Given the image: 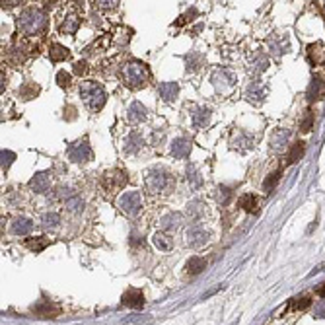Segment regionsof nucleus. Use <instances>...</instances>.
<instances>
[{
    "mask_svg": "<svg viewBox=\"0 0 325 325\" xmlns=\"http://www.w3.org/2000/svg\"><path fill=\"white\" fill-rule=\"evenodd\" d=\"M121 76H123V84H125L127 88L138 90V88H142V86L148 84V80H150V70H148V66H146L144 62H140V60H131V62H127V64L123 66Z\"/></svg>",
    "mask_w": 325,
    "mask_h": 325,
    "instance_id": "obj_1",
    "label": "nucleus"
},
{
    "mask_svg": "<svg viewBox=\"0 0 325 325\" xmlns=\"http://www.w3.org/2000/svg\"><path fill=\"white\" fill-rule=\"evenodd\" d=\"M45 14L37 8H26L18 18V27L26 35H39L45 29Z\"/></svg>",
    "mask_w": 325,
    "mask_h": 325,
    "instance_id": "obj_2",
    "label": "nucleus"
},
{
    "mask_svg": "<svg viewBox=\"0 0 325 325\" xmlns=\"http://www.w3.org/2000/svg\"><path fill=\"white\" fill-rule=\"evenodd\" d=\"M80 96H82L86 108L90 109V111H94V113H98L100 109L104 108V106H106V100H108L104 86L98 84V82H94V80L82 82V86H80Z\"/></svg>",
    "mask_w": 325,
    "mask_h": 325,
    "instance_id": "obj_3",
    "label": "nucleus"
},
{
    "mask_svg": "<svg viewBox=\"0 0 325 325\" xmlns=\"http://www.w3.org/2000/svg\"><path fill=\"white\" fill-rule=\"evenodd\" d=\"M144 185L150 193H160V191H165L169 189L171 185V175L169 171H165L163 167H152L146 177H144Z\"/></svg>",
    "mask_w": 325,
    "mask_h": 325,
    "instance_id": "obj_4",
    "label": "nucleus"
},
{
    "mask_svg": "<svg viewBox=\"0 0 325 325\" xmlns=\"http://www.w3.org/2000/svg\"><path fill=\"white\" fill-rule=\"evenodd\" d=\"M119 207L125 215L129 217H136L142 209V197L138 191H127L121 199H119Z\"/></svg>",
    "mask_w": 325,
    "mask_h": 325,
    "instance_id": "obj_5",
    "label": "nucleus"
},
{
    "mask_svg": "<svg viewBox=\"0 0 325 325\" xmlns=\"http://www.w3.org/2000/svg\"><path fill=\"white\" fill-rule=\"evenodd\" d=\"M127 181H129V175H127L125 171L113 169V171H108V173L104 175L102 185H104V189H106L108 193H117L119 189H123V187L127 185Z\"/></svg>",
    "mask_w": 325,
    "mask_h": 325,
    "instance_id": "obj_6",
    "label": "nucleus"
},
{
    "mask_svg": "<svg viewBox=\"0 0 325 325\" xmlns=\"http://www.w3.org/2000/svg\"><path fill=\"white\" fill-rule=\"evenodd\" d=\"M68 158L72 160V162H88L90 158H92V148H90V144H88V140L84 138V140H78V142H74V144H70L68 146Z\"/></svg>",
    "mask_w": 325,
    "mask_h": 325,
    "instance_id": "obj_7",
    "label": "nucleus"
},
{
    "mask_svg": "<svg viewBox=\"0 0 325 325\" xmlns=\"http://www.w3.org/2000/svg\"><path fill=\"white\" fill-rule=\"evenodd\" d=\"M267 86L261 82V80H255V82H251L249 86H247V90H245V98L251 102V104H255V106H261L263 102H265V98H267Z\"/></svg>",
    "mask_w": 325,
    "mask_h": 325,
    "instance_id": "obj_8",
    "label": "nucleus"
},
{
    "mask_svg": "<svg viewBox=\"0 0 325 325\" xmlns=\"http://www.w3.org/2000/svg\"><path fill=\"white\" fill-rule=\"evenodd\" d=\"M31 314H35V318H43V320H49V318H56L60 314V308L56 304H51L47 300L31 306Z\"/></svg>",
    "mask_w": 325,
    "mask_h": 325,
    "instance_id": "obj_9",
    "label": "nucleus"
},
{
    "mask_svg": "<svg viewBox=\"0 0 325 325\" xmlns=\"http://www.w3.org/2000/svg\"><path fill=\"white\" fill-rule=\"evenodd\" d=\"M123 306H129V308H133V310H140L142 306H144V294H142V290H138V288H129L125 294H123Z\"/></svg>",
    "mask_w": 325,
    "mask_h": 325,
    "instance_id": "obj_10",
    "label": "nucleus"
},
{
    "mask_svg": "<svg viewBox=\"0 0 325 325\" xmlns=\"http://www.w3.org/2000/svg\"><path fill=\"white\" fill-rule=\"evenodd\" d=\"M209 238H211V234H209L205 228H201V226H195V228H191V230L187 232V244H189L191 247H201V245H205V244L209 242Z\"/></svg>",
    "mask_w": 325,
    "mask_h": 325,
    "instance_id": "obj_11",
    "label": "nucleus"
},
{
    "mask_svg": "<svg viewBox=\"0 0 325 325\" xmlns=\"http://www.w3.org/2000/svg\"><path fill=\"white\" fill-rule=\"evenodd\" d=\"M213 84L217 86V90H230L236 84V76L230 70H217L213 74Z\"/></svg>",
    "mask_w": 325,
    "mask_h": 325,
    "instance_id": "obj_12",
    "label": "nucleus"
},
{
    "mask_svg": "<svg viewBox=\"0 0 325 325\" xmlns=\"http://www.w3.org/2000/svg\"><path fill=\"white\" fill-rule=\"evenodd\" d=\"M169 152H171V156H175L179 160H185L191 154V142L187 138H175L169 146Z\"/></svg>",
    "mask_w": 325,
    "mask_h": 325,
    "instance_id": "obj_13",
    "label": "nucleus"
},
{
    "mask_svg": "<svg viewBox=\"0 0 325 325\" xmlns=\"http://www.w3.org/2000/svg\"><path fill=\"white\" fill-rule=\"evenodd\" d=\"M27 185H29V189L35 191V193H45V191L51 187V175H49L47 171L37 173V175H33V177L29 179Z\"/></svg>",
    "mask_w": 325,
    "mask_h": 325,
    "instance_id": "obj_14",
    "label": "nucleus"
},
{
    "mask_svg": "<svg viewBox=\"0 0 325 325\" xmlns=\"http://www.w3.org/2000/svg\"><path fill=\"white\" fill-rule=\"evenodd\" d=\"M78 27H80V18H78L76 14L66 16V18L62 20V24L58 26L60 33H64V35H74V33L78 31Z\"/></svg>",
    "mask_w": 325,
    "mask_h": 325,
    "instance_id": "obj_15",
    "label": "nucleus"
},
{
    "mask_svg": "<svg viewBox=\"0 0 325 325\" xmlns=\"http://www.w3.org/2000/svg\"><path fill=\"white\" fill-rule=\"evenodd\" d=\"M146 117H148V111H146V108H144L140 102H135V104L129 108L127 119H129L131 123H142Z\"/></svg>",
    "mask_w": 325,
    "mask_h": 325,
    "instance_id": "obj_16",
    "label": "nucleus"
},
{
    "mask_svg": "<svg viewBox=\"0 0 325 325\" xmlns=\"http://www.w3.org/2000/svg\"><path fill=\"white\" fill-rule=\"evenodd\" d=\"M238 205H240V209H244L245 213H257V211H259V201H257V197L251 195V193L242 195V197L238 199Z\"/></svg>",
    "mask_w": 325,
    "mask_h": 325,
    "instance_id": "obj_17",
    "label": "nucleus"
},
{
    "mask_svg": "<svg viewBox=\"0 0 325 325\" xmlns=\"http://www.w3.org/2000/svg\"><path fill=\"white\" fill-rule=\"evenodd\" d=\"M308 60H310L314 66L325 62V47L322 43H314V45L308 47Z\"/></svg>",
    "mask_w": 325,
    "mask_h": 325,
    "instance_id": "obj_18",
    "label": "nucleus"
},
{
    "mask_svg": "<svg viewBox=\"0 0 325 325\" xmlns=\"http://www.w3.org/2000/svg\"><path fill=\"white\" fill-rule=\"evenodd\" d=\"M33 230V222L29 218H16L12 222V232L16 236H27Z\"/></svg>",
    "mask_w": 325,
    "mask_h": 325,
    "instance_id": "obj_19",
    "label": "nucleus"
},
{
    "mask_svg": "<svg viewBox=\"0 0 325 325\" xmlns=\"http://www.w3.org/2000/svg\"><path fill=\"white\" fill-rule=\"evenodd\" d=\"M308 98H310V102H314V100H325L324 80H320V78L312 80V84H310V88H308Z\"/></svg>",
    "mask_w": 325,
    "mask_h": 325,
    "instance_id": "obj_20",
    "label": "nucleus"
},
{
    "mask_svg": "<svg viewBox=\"0 0 325 325\" xmlns=\"http://www.w3.org/2000/svg\"><path fill=\"white\" fill-rule=\"evenodd\" d=\"M304 152H306V144H304L302 140H300V142H294L292 148H290L288 154H286V165L296 163L302 156H304Z\"/></svg>",
    "mask_w": 325,
    "mask_h": 325,
    "instance_id": "obj_21",
    "label": "nucleus"
},
{
    "mask_svg": "<svg viewBox=\"0 0 325 325\" xmlns=\"http://www.w3.org/2000/svg\"><path fill=\"white\" fill-rule=\"evenodd\" d=\"M160 96L163 98V102H173L175 100V96H177V92H179V86L175 84V82H163L160 84Z\"/></svg>",
    "mask_w": 325,
    "mask_h": 325,
    "instance_id": "obj_22",
    "label": "nucleus"
},
{
    "mask_svg": "<svg viewBox=\"0 0 325 325\" xmlns=\"http://www.w3.org/2000/svg\"><path fill=\"white\" fill-rule=\"evenodd\" d=\"M160 226H162V230H165V232H173V230H177V228L181 226V215H177V213H169V215H165V217L160 220Z\"/></svg>",
    "mask_w": 325,
    "mask_h": 325,
    "instance_id": "obj_23",
    "label": "nucleus"
},
{
    "mask_svg": "<svg viewBox=\"0 0 325 325\" xmlns=\"http://www.w3.org/2000/svg\"><path fill=\"white\" fill-rule=\"evenodd\" d=\"M211 117H213L211 109H207V108L199 109V111L193 115V127H195V129H205V127L211 123Z\"/></svg>",
    "mask_w": 325,
    "mask_h": 325,
    "instance_id": "obj_24",
    "label": "nucleus"
},
{
    "mask_svg": "<svg viewBox=\"0 0 325 325\" xmlns=\"http://www.w3.org/2000/svg\"><path fill=\"white\" fill-rule=\"evenodd\" d=\"M142 144H144L142 136H140L138 133H131V135L127 136V140H125V152H127V154H135Z\"/></svg>",
    "mask_w": 325,
    "mask_h": 325,
    "instance_id": "obj_25",
    "label": "nucleus"
},
{
    "mask_svg": "<svg viewBox=\"0 0 325 325\" xmlns=\"http://www.w3.org/2000/svg\"><path fill=\"white\" fill-rule=\"evenodd\" d=\"M232 144H234V148H238L240 152H245V150H249V148H251L253 138H251L249 135H245V133H238V135L234 136Z\"/></svg>",
    "mask_w": 325,
    "mask_h": 325,
    "instance_id": "obj_26",
    "label": "nucleus"
},
{
    "mask_svg": "<svg viewBox=\"0 0 325 325\" xmlns=\"http://www.w3.org/2000/svg\"><path fill=\"white\" fill-rule=\"evenodd\" d=\"M26 245H27L31 251L39 253V251H43L45 247H49V245H51V240H49V238H45V236H39V238H29V240L26 242Z\"/></svg>",
    "mask_w": 325,
    "mask_h": 325,
    "instance_id": "obj_27",
    "label": "nucleus"
},
{
    "mask_svg": "<svg viewBox=\"0 0 325 325\" xmlns=\"http://www.w3.org/2000/svg\"><path fill=\"white\" fill-rule=\"evenodd\" d=\"M49 56H51L53 62H60V60H66L70 56V51L60 43H53L51 49H49Z\"/></svg>",
    "mask_w": 325,
    "mask_h": 325,
    "instance_id": "obj_28",
    "label": "nucleus"
},
{
    "mask_svg": "<svg viewBox=\"0 0 325 325\" xmlns=\"http://www.w3.org/2000/svg\"><path fill=\"white\" fill-rule=\"evenodd\" d=\"M152 242H154V245H156L160 251H169V249L173 247L171 238H169L167 234H163V232H156L154 238H152Z\"/></svg>",
    "mask_w": 325,
    "mask_h": 325,
    "instance_id": "obj_29",
    "label": "nucleus"
},
{
    "mask_svg": "<svg viewBox=\"0 0 325 325\" xmlns=\"http://www.w3.org/2000/svg\"><path fill=\"white\" fill-rule=\"evenodd\" d=\"M207 269V261L203 259V257H191L189 261H187V272L189 274H199V272H203Z\"/></svg>",
    "mask_w": 325,
    "mask_h": 325,
    "instance_id": "obj_30",
    "label": "nucleus"
},
{
    "mask_svg": "<svg viewBox=\"0 0 325 325\" xmlns=\"http://www.w3.org/2000/svg\"><path fill=\"white\" fill-rule=\"evenodd\" d=\"M205 213H207V207H205L201 201H193V203L187 205V215L193 218V220L203 218L205 217Z\"/></svg>",
    "mask_w": 325,
    "mask_h": 325,
    "instance_id": "obj_31",
    "label": "nucleus"
},
{
    "mask_svg": "<svg viewBox=\"0 0 325 325\" xmlns=\"http://www.w3.org/2000/svg\"><path fill=\"white\" fill-rule=\"evenodd\" d=\"M286 142H288V131H276L274 135H272L271 138V144L274 150H282L284 146H286Z\"/></svg>",
    "mask_w": 325,
    "mask_h": 325,
    "instance_id": "obj_32",
    "label": "nucleus"
},
{
    "mask_svg": "<svg viewBox=\"0 0 325 325\" xmlns=\"http://www.w3.org/2000/svg\"><path fill=\"white\" fill-rule=\"evenodd\" d=\"M20 98H24V100H33L37 94H39V86L37 84H33V82H27V84H24L22 88H20Z\"/></svg>",
    "mask_w": 325,
    "mask_h": 325,
    "instance_id": "obj_33",
    "label": "nucleus"
},
{
    "mask_svg": "<svg viewBox=\"0 0 325 325\" xmlns=\"http://www.w3.org/2000/svg\"><path fill=\"white\" fill-rule=\"evenodd\" d=\"M64 205L68 207V211H72V213H82L84 211V201L74 193L72 197H68L66 201H64Z\"/></svg>",
    "mask_w": 325,
    "mask_h": 325,
    "instance_id": "obj_34",
    "label": "nucleus"
},
{
    "mask_svg": "<svg viewBox=\"0 0 325 325\" xmlns=\"http://www.w3.org/2000/svg\"><path fill=\"white\" fill-rule=\"evenodd\" d=\"M187 181H189L191 189H197V187H201V183H203L201 175L197 173V169H195L193 165H189V167H187Z\"/></svg>",
    "mask_w": 325,
    "mask_h": 325,
    "instance_id": "obj_35",
    "label": "nucleus"
},
{
    "mask_svg": "<svg viewBox=\"0 0 325 325\" xmlns=\"http://www.w3.org/2000/svg\"><path fill=\"white\" fill-rule=\"evenodd\" d=\"M150 322H152L150 316H146V314H144V316H142V314H136V316H129L123 324L125 325H148Z\"/></svg>",
    "mask_w": 325,
    "mask_h": 325,
    "instance_id": "obj_36",
    "label": "nucleus"
},
{
    "mask_svg": "<svg viewBox=\"0 0 325 325\" xmlns=\"http://www.w3.org/2000/svg\"><path fill=\"white\" fill-rule=\"evenodd\" d=\"M310 304H312V300L308 296H296V298L290 300L292 310H306V308H310Z\"/></svg>",
    "mask_w": 325,
    "mask_h": 325,
    "instance_id": "obj_37",
    "label": "nucleus"
},
{
    "mask_svg": "<svg viewBox=\"0 0 325 325\" xmlns=\"http://www.w3.org/2000/svg\"><path fill=\"white\" fill-rule=\"evenodd\" d=\"M232 195H234V191H232L230 187H218L217 199H218V203H220L222 207H226V205L230 203V199H232Z\"/></svg>",
    "mask_w": 325,
    "mask_h": 325,
    "instance_id": "obj_38",
    "label": "nucleus"
},
{
    "mask_svg": "<svg viewBox=\"0 0 325 325\" xmlns=\"http://www.w3.org/2000/svg\"><path fill=\"white\" fill-rule=\"evenodd\" d=\"M278 179H280V171H274V173H271V175L265 179V183H263V191H265V193H272V189L276 187Z\"/></svg>",
    "mask_w": 325,
    "mask_h": 325,
    "instance_id": "obj_39",
    "label": "nucleus"
},
{
    "mask_svg": "<svg viewBox=\"0 0 325 325\" xmlns=\"http://www.w3.org/2000/svg\"><path fill=\"white\" fill-rule=\"evenodd\" d=\"M185 60H187V70L191 72V70H197V68L203 64V54L193 53V54H189Z\"/></svg>",
    "mask_w": 325,
    "mask_h": 325,
    "instance_id": "obj_40",
    "label": "nucleus"
},
{
    "mask_svg": "<svg viewBox=\"0 0 325 325\" xmlns=\"http://www.w3.org/2000/svg\"><path fill=\"white\" fill-rule=\"evenodd\" d=\"M41 222H43V228H56L60 222V217L56 213H47V215H43Z\"/></svg>",
    "mask_w": 325,
    "mask_h": 325,
    "instance_id": "obj_41",
    "label": "nucleus"
},
{
    "mask_svg": "<svg viewBox=\"0 0 325 325\" xmlns=\"http://www.w3.org/2000/svg\"><path fill=\"white\" fill-rule=\"evenodd\" d=\"M56 84H58L60 88H68V86L72 84V76H70L66 70H58V72H56Z\"/></svg>",
    "mask_w": 325,
    "mask_h": 325,
    "instance_id": "obj_42",
    "label": "nucleus"
},
{
    "mask_svg": "<svg viewBox=\"0 0 325 325\" xmlns=\"http://www.w3.org/2000/svg\"><path fill=\"white\" fill-rule=\"evenodd\" d=\"M0 160H2V169L6 171V169L12 165V162L16 160V154L10 152V150H2V152H0Z\"/></svg>",
    "mask_w": 325,
    "mask_h": 325,
    "instance_id": "obj_43",
    "label": "nucleus"
},
{
    "mask_svg": "<svg viewBox=\"0 0 325 325\" xmlns=\"http://www.w3.org/2000/svg\"><path fill=\"white\" fill-rule=\"evenodd\" d=\"M8 58L12 64H22L24 62V51L22 49H10L8 51Z\"/></svg>",
    "mask_w": 325,
    "mask_h": 325,
    "instance_id": "obj_44",
    "label": "nucleus"
},
{
    "mask_svg": "<svg viewBox=\"0 0 325 325\" xmlns=\"http://www.w3.org/2000/svg\"><path fill=\"white\" fill-rule=\"evenodd\" d=\"M312 125H314V115H312V111H308L306 117H304V121L300 123V131L302 133H310L312 131Z\"/></svg>",
    "mask_w": 325,
    "mask_h": 325,
    "instance_id": "obj_45",
    "label": "nucleus"
},
{
    "mask_svg": "<svg viewBox=\"0 0 325 325\" xmlns=\"http://www.w3.org/2000/svg\"><path fill=\"white\" fill-rule=\"evenodd\" d=\"M195 16H197V10H195V8H191L187 14H183V16H181V18L175 22V26H177V27H179V26H185V24H187V22H191Z\"/></svg>",
    "mask_w": 325,
    "mask_h": 325,
    "instance_id": "obj_46",
    "label": "nucleus"
},
{
    "mask_svg": "<svg viewBox=\"0 0 325 325\" xmlns=\"http://www.w3.org/2000/svg\"><path fill=\"white\" fill-rule=\"evenodd\" d=\"M98 10H104V12H109V10H115L117 8V2H111V0H100V2H94Z\"/></svg>",
    "mask_w": 325,
    "mask_h": 325,
    "instance_id": "obj_47",
    "label": "nucleus"
},
{
    "mask_svg": "<svg viewBox=\"0 0 325 325\" xmlns=\"http://www.w3.org/2000/svg\"><path fill=\"white\" fill-rule=\"evenodd\" d=\"M253 66H255V72H263L267 68V56L265 54H257V60L253 62Z\"/></svg>",
    "mask_w": 325,
    "mask_h": 325,
    "instance_id": "obj_48",
    "label": "nucleus"
},
{
    "mask_svg": "<svg viewBox=\"0 0 325 325\" xmlns=\"http://www.w3.org/2000/svg\"><path fill=\"white\" fill-rule=\"evenodd\" d=\"M86 72H88V62H86V60L74 62V74H76V76H84Z\"/></svg>",
    "mask_w": 325,
    "mask_h": 325,
    "instance_id": "obj_49",
    "label": "nucleus"
},
{
    "mask_svg": "<svg viewBox=\"0 0 325 325\" xmlns=\"http://www.w3.org/2000/svg\"><path fill=\"white\" fill-rule=\"evenodd\" d=\"M314 318H318V320H324L325 318V300L316 302V308H314Z\"/></svg>",
    "mask_w": 325,
    "mask_h": 325,
    "instance_id": "obj_50",
    "label": "nucleus"
},
{
    "mask_svg": "<svg viewBox=\"0 0 325 325\" xmlns=\"http://www.w3.org/2000/svg\"><path fill=\"white\" fill-rule=\"evenodd\" d=\"M129 244H131L133 247H136V245H142V244H144V240H142L140 236H136V234H133V236L129 238Z\"/></svg>",
    "mask_w": 325,
    "mask_h": 325,
    "instance_id": "obj_51",
    "label": "nucleus"
},
{
    "mask_svg": "<svg viewBox=\"0 0 325 325\" xmlns=\"http://www.w3.org/2000/svg\"><path fill=\"white\" fill-rule=\"evenodd\" d=\"M64 111H68V117H66L68 121H74V119H76V109L72 108V106H68V108L64 109Z\"/></svg>",
    "mask_w": 325,
    "mask_h": 325,
    "instance_id": "obj_52",
    "label": "nucleus"
},
{
    "mask_svg": "<svg viewBox=\"0 0 325 325\" xmlns=\"http://www.w3.org/2000/svg\"><path fill=\"white\" fill-rule=\"evenodd\" d=\"M318 296H320V298H324V300H325V282L322 284V286H320V288H318Z\"/></svg>",
    "mask_w": 325,
    "mask_h": 325,
    "instance_id": "obj_53",
    "label": "nucleus"
}]
</instances>
